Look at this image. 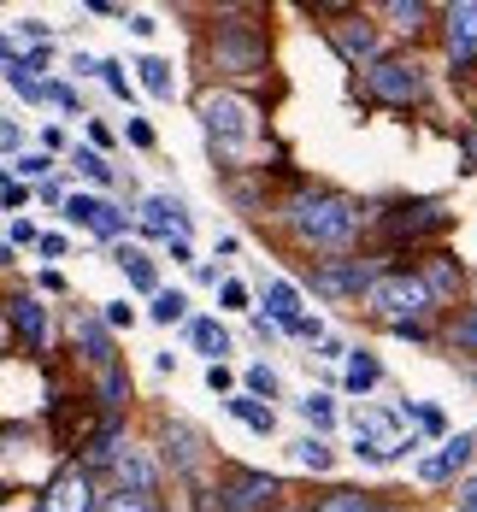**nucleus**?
<instances>
[{
  "label": "nucleus",
  "mask_w": 477,
  "mask_h": 512,
  "mask_svg": "<svg viewBox=\"0 0 477 512\" xmlns=\"http://www.w3.org/2000/svg\"><path fill=\"white\" fill-rule=\"evenodd\" d=\"M289 224L313 248H348L360 236V201H348V195H301L289 206Z\"/></svg>",
  "instance_id": "nucleus-1"
},
{
  "label": "nucleus",
  "mask_w": 477,
  "mask_h": 512,
  "mask_svg": "<svg viewBox=\"0 0 477 512\" xmlns=\"http://www.w3.org/2000/svg\"><path fill=\"white\" fill-rule=\"evenodd\" d=\"M366 307L383 318V324H419V312H430V295L413 271H383L366 289Z\"/></svg>",
  "instance_id": "nucleus-2"
},
{
  "label": "nucleus",
  "mask_w": 477,
  "mask_h": 512,
  "mask_svg": "<svg viewBox=\"0 0 477 512\" xmlns=\"http://www.w3.org/2000/svg\"><path fill=\"white\" fill-rule=\"evenodd\" d=\"M212 59H218V71H230V77H260L265 71V36L254 24H218Z\"/></svg>",
  "instance_id": "nucleus-3"
},
{
  "label": "nucleus",
  "mask_w": 477,
  "mask_h": 512,
  "mask_svg": "<svg viewBox=\"0 0 477 512\" xmlns=\"http://www.w3.org/2000/svg\"><path fill=\"white\" fill-rule=\"evenodd\" d=\"M366 83H371V95L389 101V106H413L424 95V71L413 59H377L366 71Z\"/></svg>",
  "instance_id": "nucleus-4"
},
{
  "label": "nucleus",
  "mask_w": 477,
  "mask_h": 512,
  "mask_svg": "<svg viewBox=\"0 0 477 512\" xmlns=\"http://www.w3.org/2000/svg\"><path fill=\"white\" fill-rule=\"evenodd\" d=\"M218 495H224V501H218L224 512H265V507H277L283 483H277L271 471H236L230 489H218Z\"/></svg>",
  "instance_id": "nucleus-5"
},
{
  "label": "nucleus",
  "mask_w": 477,
  "mask_h": 512,
  "mask_svg": "<svg viewBox=\"0 0 477 512\" xmlns=\"http://www.w3.org/2000/svg\"><path fill=\"white\" fill-rule=\"evenodd\" d=\"M36 512H95V483H89V471H59L48 483V495L36 501Z\"/></svg>",
  "instance_id": "nucleus-6"
},
{
  "label": "nucleus",
  "mask_w": 477,
  "mask_h": 512,
  "mask_svg": "<svg viewBox=\"0 0 477 512\" xmlns=\"http://www.w3.org/2000/svg\"><path fill=\"white\" fill-rule=\"evenodd\" d=\"M201 118H207L212 136H224V142H242V136L254 130V124H248L254 112L236 101V95H201Z\"/></svg>",
  "instance_id": "nucleus-7"
},
{
  "label": "nucleus",
  "mask_w": 477,
  "mask_h": 512,
  "mask_svg": "<svg viewBox=\"0 0 477 512\" xmlns=\"http://www.w3.org/2000/svg\"><path fill=\"white\" fill-rule=\"evenodd\" d=\"M112 477H118V495H142V501H154V489H159L154 460L136 454V448H124V454L112 460Z\"/></svg>",
  "instance_id": "nucleus-8"
},
{
  "label": "nucleus",
  "mask_w": 477,
  "mask_h": 512,
  "mask_svg": "<svg viewBox=\"0 0 477 512\" xmlns=\"http://www.w3.org/2000/svg\"><path fill=\"white\" fill-rule=\"evenodd\" d=\"M472 454H477V436H454L442 454H430V460L419 465V477L424 483H448V477H460V471L472 465Z\"/></svg>",
  "instance_id": "nucleus-9"
},
{
  "label": "nucleus",
  "mask_w": 477,
  "mask_h": 512,
  "mask_svg": "<svg viewBox=\"0 0 477 512\" xmlns=\"http://www.w3.org/2000/svg\"><path fill=\"white\" fill-rule=\"evenodd\" d=\"M436 224H448V206L442 201H424V206H407V212H389V218H383V230H389L395 242H401V236L413 242V236L436 230Z\"/></svg>",
  "instance_id": "nucleus-10"
},
{
  "label": "nucleus",
  "mask_w": 477,
  "mask_h": 512,
  "mask_svg": "<svg viewBox=\"0 0 477 512\" xmlns=\"http://www.w3.org/2000/svg\"><path fill=\"white\" fill-rule=\"evenodd\" d=\"M371 283H377V265H360V259L318 271V289H324V295H366Z\"/></svg>",
  "instance_id": "nucleus-11"
},
{
  "label": "nucleus",
  "mask_w": 477,
  "mask_h": 512,
  "mask_svg": "<svg viewBox=\"0 0 477 512\" xmlns=\"http://www.w3.org/2000/svg\"><path fill=\"white\" fill-rule=\"evenodd\" d=\"M159 442H165L171 471H183V477H195V471H201V436H195L189 424H165V430H159Z\"/></svg>",
  "instance_id": "nucleus-12"
},
{
  "label": "nucleus",
  "mask_w": 477,
  "mask_h": 512,
  "mask_svg": "<svg viewBox=\"0 0 477 512\" xmlns=\"http://www.w3.org/2000/svg\"><path fill=\"white\" fill-rule=\"evenodd\" d=\"M472 53H477V0H460V6H448V59L460 65Z\"/></svg>",
  "instance_id": "nucleus-13"
},
{
  "label": "nucleus",
  "mask_w": 477,
  "mask_h": 512,
  "mask_svg": "<svg viewBox=\"0 0 477 512\" xmlns=\"http://www.w3.org/2000/svg\"><path fill=\"white\" fill-rule=\"evenodd\" d=\"M65 212H71L77 224H89L95 236H124V212H112V206L95 201V195H71V201H65Z\"/></svg>",
  "instance_id": "nucleus-14"
},
{
  "label": "nucleus",
  "mask_w": 477,
  "mask_h": 512,
  "mask_svg": "<svg viewBox=\"0 0 477 512\" xmlns=\"http://www.w3.org/2000/svg\"><path fill=\"white\" fill-rule=\"evenodd\" d=\"M142 224L171 242V236L189 230V212H183V201H171V195H148V201H142Z\"/></svg>",
  "instance_id": "nucleus-15"
},
{
  "label": "nucleus",
  "mask_w": 477,
  "mask_h": 512,
  "mask_svg": "<svg viewBox=\"0 0 477 512\" xmlns=\"http://www.w3.org/2000/svg\"><path fill=\"white\" fill-rule=\"evenodd\" d=\"M424 295H430V307H436V301H454V289H460V265H454V259H430V265H424Z\"/></svg>",
  "instance_id": "nucleus-16"
},
{
  "label": "nucleus",
  "mask_w": 477,
  "mask_h": 512,
  "mask_svg": "<svg viewBox=\"0 0 477 512\" xmlns=\"http://www.w3.org/2000/svg\"><path fill=\"white\" fill-rule=\"evenodd\" d=\"M12 324H18V336H24L30 348L48 342V307H42V301H12Z\"/></svg>",
  "instance_id": "nucleus-17"
},
{
  "label": "nucleus",
  "mask_w": 477,
  "mask_h": 512,
  "mask_svg": "<svg viewBox=\"0 0 477 512\" xmlns=\"http://www.w3.org/2000/svg\"><path fill=\"white\" fill-rule=\"evenodd\" d=\"M260 318H271V324L289 330V324L301 318V295H295V283H271V289H265V312Z\"/></svg>",
  "instance_id": "nucleus-18"
},
{
  "label": "nucleus",
  "mask_w": 477,
  "mask_h": 512,
  "mask_svg": "<svg viewBox=\"0 0 477 512\" xmlns=\"http://www.w3.org/2000/svg\"><path fill=\"white\" fill-rule=\"evenodd\" d=\"M77 348H83V359L89 365H112V342H106V330L95 324V318H77Z\"/></svg>",
  "instance_id": "nucleus-19"
},
{
  "label": "nucleus",
  "mask_w": 477,
  "mask_h": 512,
  "mask_svg": "<svg viewBox=\"0 0 477 512\" xmlns=\"http://www.w3.org/2000/svg\"><path fill=\"white\" fill-rule=\"evenodd\" d=\"M336 48L348 53V59H377V36H371L366 24H348V30H336Z\"/></svg>",
  "instance_id": "nucleus-20"
},
{
  "label": "nucleus",
  "mask_w": 477,
  "mask_h": 512,
  "mask_svg": "<svg viewBox=\"0 0 477 512\" xmlns=\"http://www.w3.org/2000/svg\"><path fill=\"white\" fill-rule=\"evenodd\" d=\"M230 412H236L248 430H260V436H271V424H277V418H271V407H260L254 395H236V401H230Z\"/></svg>",
  "instance_id": "nucleus-21"
},
{
  "label": "nucleus",
  "mask_w": 477,
  "mask_h": 512,
  "mask_svg": "<svg viewBox=\"0 0 477 512\" xmlns=\"http://www.w3.org/2000/svg\"><path fill=\"white\" fill-rule=\"evenodd\" d=\"M124 395H130V377H124L118 365H106V371H101V407L118 412V407H124Z\"/></svg>",
  "instance_id": "nucleus-22"
},
{
  "label": "nucleus",
  "mask_w": 477,
  "mask_h": 512,
  "mask_svg": "<svg viewBox=\"0 0 477 512\" xmlns=\"http://www.w3.org/2000/svg\"><path fill=\"white\" fill-rule=\"evenodd\" d=\"M118 265L130 271V283H136V289H154V265H148V254H136V248H118Z\"/></svg>",
  "instance_id": "nucleus-23"
},
{
  "label": "nucleus",
  "mask_w": 477,
  "mask_h": 512,
  "mask_svg": "<svg viewBox=\"0 0 477 512\" xmlns=\"http://www.w3.org/2000/svg\"><path fill=\"white\" fill-rule=\"evenodd\" d=\"M136 71H142V89H148V95H171V65H165V59H142Z\"/></svg>",
  "instance_id": "nucleus-24"
},
{
  "label": "nucleus",
  "mask_w": 477,
  "mask_h": 512,
  "mask_svg": "<svg viewBox=\"0 0 477 512\" xmlns=\"http://www.w3.org/2000/svg\"><path fill=\"white\" fill-rule=\"evenodd\" d=\"M448 348L477 354V312H466V318H454V324H448Z\"/></svg>",
  "instance_id": "nucleus-25"
},
{
  "label": "nucleus",
  "mask_w": 477,
  "mask_h": 512,
  "mask_svg": "<svg viewBox=\"0 0 477 512\" xmlns=\"http://www.w3.org/2000/svg\"><path fill=\"white\" fill-rule=\"evenodd\" d=\"M183 312H189V295H177V289H159L154 295V318L159 324H177Z\"/></svg>",
  "instance_id": "nucleus-26"
},
{
  "label": "nucleus",
  "mask_w": 477,
  "mask_h": 512,
  "mask_svg": "<svg viewBox=\"0 0 477 512\" xmlns=\"http://www.w3.org/2000/svg\"><path fill=\"white\" fill-rule=\"evenodd\" d=\"M301 418H307L313 430H330V424H336V407H330V395H307V401H301Z\"/></svg>",
  "instance_id": "nucleus-27"
},
{
  "label": "nucleus",
  "mask_w": 477,
  "mask_h": 512,
  "mask_svg": "<svg viewBox=\"0 0 477 512\" xmlns=\"http://www.w3.org/2000/svg\"><path fill=\"white\" fill-rule=\"evenodd\" d=\"M377 377H383V371H377V359H371V354H354V359H348V389H371Z\"/></svg>",
  "instance_id": "nucleus-28"
},
{
  "label": "nucleus",
  "mask_w": 477,
  "mask_h": 512,
  "mask_svg": "<svg viewBox=\"0 0 477 512\" xmlns=\"http://www.w3.org/2000/svg\"><path fill=\"white\" fill-rule=\"evenodd\" d=\"M195 348H201V354H230V336H224L218 324L201 318V324H195Z\"/></svg>",
  "instance_id": "nucleus-29"
},
{
  "label": "nucleus",
  "mask_w": 477,
  "mask_h": 512,
  "mask_svg": "<svg viewBox=\"0 0 477 512\" xmlns=\"http://www.w3.org/2000/svg\"><path fill=\"white\" fill-rule=\"evenodd\" d=\"M383 12H389V18H395L401 30H419V24H424V6H419V0H389Z\"/></svg>",
  "instance_id": "nucleus-30"
},
{
  "label": "nucleus",
  "mask_w": 477,
  "mask_h": 512,
  "mask_svg": "<svg viewBox=\"0 0 477 512\" xmlns=\"http://www.w3.org/2000/svg\"><path fill=\"white\" fill-rule=\"evenodd\" d=\"M366 507H371V501L360 495V489H336V495H330L318 512H366Z\"/></svg>",
  "instance_id": "nucleus-31"
},
{
  "label": "nucleus",
  "mask_w": 477,
  "mask_h": 512,
  "mask_svg": "<svg viewBox=\"0 0 477 512\" xmlns=\"http://www.w3.org/2000/svg\"><path fill=\"white\" fill-rule=\"evenodd\" d=\"M360 460H366V465H389V460H401V442H360Z\"/></svg>",
  "instance_id": "nucleus-32"
},
{
  "label": "nucleus",
  "mask_w": 477,
  "mask_h": 512,
  "mask_svg": "<svg viewBox=\"0 0 477 512\" xmlns=\"http://www.w3.org/2000/svg\"><path fill=\"white\" fill-rule=\"evenodd\" d=\"M301 465H307V471H330V448H324L318 436H307V442H301Z\"/></svg>",
  "instance_id": "nucleus-33"
},
{
  "label": "nucleus",
  "mask_w": 477,
  "mask_h": 512,
  "mask_svg": "<svg viewBox=\"0 0 477 512\" xmlns=\"http://www.w3.org/2000/svg\"><path fill=\"white\" fill-rule=\"evenodd\" d=\"M106 512H159V501H142V495H106Z\"/></svg>",
  "instance_id": "nucleus-34"
},
{
  "label": "nucleus",
  "mask_w": 477,
  "mask_h": 512,
  "mask_svg": "<svg viewBox=\"0 0 477 512\" xmlns=\"http://www.w3.org/2000/svg\"><path fill=\"white\" fill-rule=\"evenodd\" d=\"M248 395H265V401L277 395V377H271L265 365H254V371H248Z\"/></svg>",
  "instance_id": "nucleus-35"
},
{
  "label": "nucleus",
  "mask_w": 477,
  "mask_h": 512,
  "mask_svg": "<svg viewBox=\"0 0 477 512\" xmlns=\"http://www.w3.org/2000/svg\"><path fill=\"white\" fill-rule=\"evenodd\" d=\"M77 165H83V177H95V183H112V165H106L101 154H77Z\"/></svg>",
  "instance_id": "nucleus-36"
},
{
  "label": "nucleus",
  "mask_w": 477,
  "mask_h": 512,
  "mask_svg": "<svg viewBox=\"0 0 477 512\" xmlns=\"http://www.w3.org/2000/svg\"><path fill=\"white\" fill-rule=\"evenodd\" d=\"M95 71L106 77V89H112V95H130V83H124V65H112V59H101Z\"/></svg>",
  "instance_id": "nucleus-37"
},
{
  "label": "nucleus",
  "mask_w": 477,
  "mask_h": 512,
  "mask_svg": "<svg viewBox=\"0 0 477 512\" xmlns=\"http://www.w3.org/2000/svg\"><path fill=\"white\" fill-rule=\"evenodd\" d=\"M289 330H295V336H324V324H318V318H307V312H301V318H295Z\"/></svg>",
  "instance_id": "nucleus-38"
},
{
  "label": "nucleus",
  "mask_w": 477,
  "mask_h": 512,
  "mask_svg": "<svg viewBox=\"0 0 477 512\" xmlns=\"http://www.w3.org/2000/svg\"><path fill=\"white\" fill-rule=\"evenodd\" d=\"M224 307H248V289L242 283H224Z\"/></svg>",
  "instance_id": "nucleus-39"
},
{
  "label": "nucleus",
  "mask_w": 477,
  "mask_h": 512,
  "mask_svg": "<svg viewBox=\"0 0 477 512\" xmlns=\"http://www.w3.org/2000/svg\"><path fill=\"white\" fill-rule=\"evenodd\" d=\"M48 165H53L48 154H30V159H24V165H18V171H30V177H42V171H48Z\"/></svg>",
  "instance_id": "nucleus-40"
},
{
  "label": "nucleus",
  "mask_w": 477,
  "mask_h": 512,
  "mask_svg": "<svg viewBox=\"0 0 477 512\" xmlns=\"http://www.w3.org/2000/svg\"><path fill=\"white\" fill-rule=\"evenodd\" d=\"M460 507H477V477H466V489H460Z\"/></svg>",
  "instance_id": "nucleus-41"
},
{
  "label": "nucleus",
  "mask_w": 477,
  "mask_h": 512,
  "mask_svg": "<svg viewBox=\"0 0 477 512\" xmlns=\"http://www.w3.org/2000/svg\"><path fill=\"white\" fill-rule=\"evenodd\" d=\"M466 159L477 165V130H466Z\"/></svg>",
  "instance_id": "nucleus-42"
},
{
  "label": "nucleus",
  "mask_w": 477,
  "mask_h": 512,
  "mask_svg": "<svg viewBox=\"0 0 477 512\" xmlns=\"http://www.w3.org/2000/svg\"><path fill=\"white\" fill-rule=\"evenodd\" d=\"M366 512H401V507H383V501H371V507Z\"/></svg>",
  "instance_id": "nucleus-43"
},
{
  "label": "nucleus",
  "mask_w": 477,
  "mask_h": 512,
  "mask_svg": "<svg viewBox=\"0 0 477 512\" xmlns=\"http://www.w3.org/2000/svg\"><path fill=\"white\" fill-rule=\"evenodd\" d=\"M460 512H477V507H460Z\"/></svg>",
  "instance_id": "nucleus-44"
},
{
  "label": "nucleus",
  "mask_w": 477,
  "mask_h": 512,
  "mask_svg": "<svg viewBox=\"0 0 477 512\" xmlns=\"http://www.w3.org/2000/svg\"><path fill=\"white\" fill-rule=\"evenodd\" d=\"M295 512H307V507H295Z\"/></svg>",
  "instance_id": "nucleus-45"
}]
</instances>
